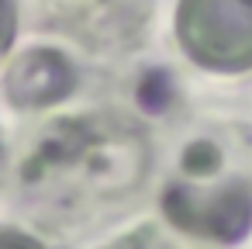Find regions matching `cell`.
I'll list each match as a JSON object with an SVG mask.
<instances>
[{
	"label": "cell",
	"mask_w": 252,
	"mask_h": 249,
	"mask_svg": "<svg viewBox=\"0 0 252 249\" xmlns=\"http://www.w3.org/2000/svg\"><path fill=\"white\" fill-rule=\"evenodd\" d=\"M173 32L183 56L211 73L252 70V0H180Z\"/></svg>",
	"instance_id": "obj_1"
},
{
	"label": "cell",
	"mask_w": 252,
	"mask_h": 249,
	"mask_svg": "<svg viewBox=\"0 0 252 249\" xmlns=\"http://www.w3.org/2000/svg\"><path fill=\"white\" fill-rule=\"evenodd\" d=\"M162 214L180 232L235 242L252 228V190L245 183H228L221 190L169 187L162 194Z\"/></svg>",
	"instance_id": "obj_2"
},
{
	"label": "cell",
	"mask_w": 252,
	"mask_h": 249,
	"mask_svg": "<svg viewBox=\"0 0 252 249\" xmlns=\"http://www.w3.org/2000/svg\"><path fill=\"white\" fill-rule=\"evenodd\" d=\"M76 87L73 63L56 49H28L4 70V97L21 111H45L63 104Z\"/></svg>",
	"instance_id": "obj_3"
},
{
	"label": "cell",
	"mask_w": 252,
	"mask_h": 249,
	"mask_svg": "<svg viewBox=\"0 0 252 249\" xmlns=\"http://www.w3.org/2000/svg\"><path fill=\"white\" fill-rule=\"evenodd\" d=\"M218 166H221V149L214 142L200 139V142H190L183 149V170L190 177H211Z\"/></svg>",
	"instance_id": "obj_4"
},
{
	"label": "cell",
	"mask_w": 252,
	"mask_h": 249,
	"mask_svg": "<svg viewBox=\"0 0 252 249\" xmlns=\"http://www.w3.org/2000/svg\"><path fill=\"white\" fill-rule=\"evenodd\" d=\"M138 104L142 107H149V111H162L166 104H169V76L166 73H149L145 80H142V87H138Z\"/></svg>",
	"instance_id": "obj_5"
}]
</instances>
